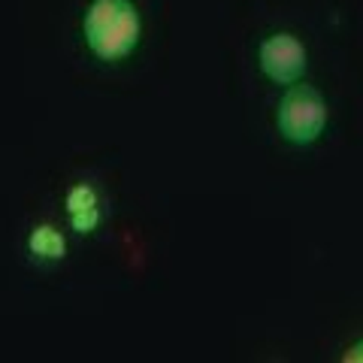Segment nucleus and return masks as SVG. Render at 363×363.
<instances>
[{
  "label": "nucleus",
  "instance_id": "1",
  "mask_svg": "<svg viewBox=\"0 0 363 363\" xmlns=\"http://www.w3.org/2000/svg\"><path fill=\"white\" fill-rule=\"evenodd\" d=\"M82 37L100 61L128 58L143 37L140 9L130 0H94L82 18Z\"/></svg>",
  "mask_w": 363,
  "mask_h": 363
},
{
  "label": "nucleus",
  "instance_id": "2",
  "mask_svg": "<svg viewBox=\"0 0 363 363\" xmlns=\"http://www.w3.org/2000/svg\"><path fill=\"white\" fill-rule=\"evenodd\" d=\"M279 133L294 145H312L327 128V100L312 85L294 82L279 100L276 109Z\"/></svg>",
  "mask_w": 363,
  "mask_h": 363
},
{
  "label": "nucleus",
  "instance_id": "3",
  "mask_svg": "<svg viewBox=\"0 0 363 363\" xmlns=\"http://www.w3.org/2000/svg\"><path fill=\"white\" fill-rule=\"evenodd\" d=\"M257 64L264 76L276 85H294L306 73V45L294 33H269L257 49Z\"/></svg>",
  "mask_w": 363,
  "mask_h": 363
},
{
  "label": "nucleus",
  "instance_id": "4",
  "mask_svg": "<svg viewBox=\"0 0 363 363\" xmlns=\"http://www.w3.org/2000/svg\"><path fill=\"white\" fill-rule=\"evenodd\" d=\"M28 252L37 260H61L67 255V240L58 227L52 224H37L28 233Z\"/></svg>",
  "mask_w": 363,
  "mask_h": 363
},
{
  "label": "nucleus",
  "instance_id": "5",
  "mask_svg": "<svg viewBox=\"0 0 363 363\" xmlns=\"http://www.w3.org/2000/svg\"><path fill=\"white\" fill-rule=\"evenodd\" d=\"M67 215L73 212H85V209H94L100 206V197H97V188L88 185V182H79V185H73L70 191H67Z\"/></svg>",
  "mask_w": 363,
  "mask_h": 363
},
{
  "label": "nucleus",
  "instance_id": "6",
  "mask_svg": "<svg viewBox=\"0 0 363 363\" xmlns=\"http://www.w3.org/2000/svg\"><path fill=\"white\" fill-rule=\"evenodd\" d=\"M70 224H73L76 233H94L97 224H100V206L85 209V212H73L70 215Z\"/></svg>",
  "mask_w": 363,
  "mask_h": 363
},
{
  "label": "nucleus",
  "instance_id": "7",
  "mask_svg": "<svg viewBox=\"0 0 363 363\" xmlns=\"http://www.w3.org/2000/svg\"><path fill=\"white\" fill-rule=\"evenodd\" d=\"M342 360H345V363H363V339L345 351V357H342Z\"/></svg>",
  "mask_w": 363,
  "mask_h": 363
}]
</instances>
